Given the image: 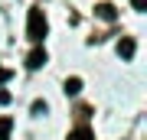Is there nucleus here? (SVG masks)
<instances>
[{"label":"nucleus","instance_id":"obj_1","mask_svg":"<svg viewBox=\"0 0 147 140\" xmlns=\"http://www.w3.org/2000/svg\"><path fill=\"white\" fill-rule=\"evenodd\" d=\"M46 33H49L46 16H42V10H36V7H33L30 16H26V36H30L33 42H42V39H46Z\"/></svg>","mask_w":147,"mask_h":140},{"label":"nucleus","instance_id":"obj_2","mask_svg":"<svg viewBox=\"0 0 147 140\" xmlns=\"http://www.w3.org/2000/svg\"><path fill=\"white\" fill-rule=\"evenodd\" d=\"M134 49H137V42H134L131 36H124V39L118 42V56H121V59H134Z\"/></svg>","mask_w":147,"mask_h":140},{"label":"nucleus","instance_id":"obj_3","mask_svg":"<svg viewBox=\"0 0 147 140\" xmlns=\"http://www.w3.org/2000/svg\"><path fill=\"white\" fill-rule=\"evenodd\" d=\"M26 65L30 68H42V65H46V49H33L26 56Z\"/></svg>","mask_w":147,"mask_h":140},{"label":"nucleus","instance_id":"obj_4","mask_svg":"<svg viewBox=\"0 0 147 140\" xmlns=\"http://www.w3.org/2000/svg\"><path fill=\"white\" fill-rule=\"evenodd\" d=\"M95 13H98L101 16V20H115V16H118V10H115V7H111V3H98V7H95Z\"/></svg>","mask_w":147,"mask_h":140},{"label":"nucleus","instance_id":"obj_5","mask_svg":"<svg viewBox=\"0 0 147 140\" xmlns=\"http://www.w3.org/2000/svg\"><path fill=\"white\" fill-rule=\"evenodd\" d=\"M79 91H82V78H75V75L65 78V94H79Z\"/></svg>","mask_w":147,"mask_h":140},{"label":"nucleus","instance_id":"obj_6","mask_svg":"<svg viewBox=\"0 0 147 140\" xmlns=\"http://www.w3.org/2000/svg\"><path fill=\"white\" fill-rule=\"evenodd\" d=\"M69 140H95V137H92V130H88V127H75L72 134H69Z\"/></svg>","mask_w":147,"mask_h":140},{"label":"nucleus","instance_id":"obj_7","mask_svg":"<svg viewBox=\"0 0 147 140\" xmlns=\"http://www.w3.org/2000/svg\"><path fill=\"white\" fill-rule=\"evenodd\" d=\"M10 127H13V121H10V117H0V140H7Z\"/></svg>","mask_w":147,"mask_h":140},{"label":"nucleus","instance_id":"obj_8","mask_svg":"<svg viewBox=\"0 0 147 140\" xmlns=\"http://www.w3.org/2000/svg\"><path fill=\"white\" fill-rule=\"evenodd\" d=\"M33 114H36V117L46 114V101H33Z\"/></svg>","mask_w":147,"mask_h":140},{"label":"nucleus","instance_id":"obj_9","mask_svg":"<svg viewBox=\"0 0 147 140\" xmlns=\"http://www.w3.org/2000/svg\"><path fill=\"white\" fill-rule=\"evenodd\" d=\"M3 82H10V68H3V65H0V85H3Z\"/></svg>","mask_w":147,"mask_h":140},{"label":"nucleus","instance_id":"obj_10","mask_svg":"<svg viewBox=\"0 0 147 140\" xmlns=\"http://www.w3.org/2000/svg\"><path fill=\"white\" fill-rule=\"evenodd\" d=\"M0 104H10V91H3V88H0Z\"/></svg>","mask_w":147,"mask_h":140},{"label":"nucleus","instance_id":"obj_11","mask_svg":"<svg viewBox=\"0 0 147 140\" xmlns=\"http://www.w3.org/2000/svg\"><path fill=\"white\" fill-rule=\"evenodd\" d=\"M131 3H134V10H144V7H147V0H131Z\"/></svg>","mask_w":147,"mask_h":140}]
</instances>
